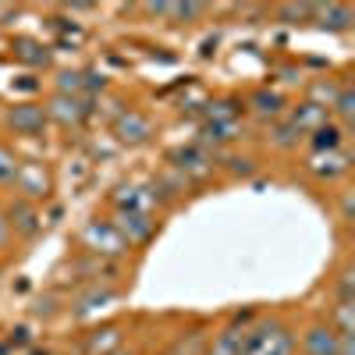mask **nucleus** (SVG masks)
I'll return each instance as SVG.
<instances>
[{
  "label": "nucleus",
  "instance_id": "423d86ee",
  "mask_svg": "<svg viewBox=\"0 0 355 355\" xmlns=\"http://www.w3.org/2000/svg\"><path fill=\"white\" fill-rule=\"evenodd\" d=\"M110 135L121 142V146H128V150H139V146H146V142L157 135V128H153V117L146 114V110L125 107V110L110 121Z\"/></svg>",
  "mask_w": 355,
  "mask_h": 355
},
{
  "label": "nucleus",
  "instance_id": "4468645a",
  "mask_svg": "<svg viewBox=\"0 0 355 355\" xmlns=\"http://www.w3.org/2000/svg\"><path fill=\"white\" fill-rule=\"evenodd\" d=\"M107 217L125 234V242L132 249H146L160 234V217H146V214H107Z\"/></svg>",
  "mask_w": 355,
  "mask_h": 355
},
{
  "label": "nucleus",
  "instance_id": "5701e85b",
  "mask_svg": "<svg viewBox=\"0 0 355 355\" xmlns=\"http://www.w3.org/2000/svg\"><path fill=\"white\" fill-rule=\"evenodd\" d=\"M121 345H125V334H121V327H117V323L93 331V334H89V338L82 341L85 355H110L114 348H121Z\"/></svg>",
  "mask_w": 355,
  "mask_h": 355
},
{
  "label": "nucleus",
  "instance_id": "aec40b11",
  "mask_svg": "<svg viewBox=\"0 0 355 355\" xmlns=\"http://www.w3.org/2000/svg\"><path fill=\"white\" fill-rule=\"evenodd\" d=\"M306 146H309V153H334V150H345V146H348V128H341L338 121H323L316 132L306 135Z\"/></svg>",
  "mask_w": 355,
  "mask_h": 355
},
{
  "label": "nucleus",
  "instance_id": "f03ea898",
  "mask_svg": "<svg viewBox=\"0 0 355 355\" xmlns=\"http://www.w3.org/2000/svg\"><path fill=\"white\" fill-rule=\"evenodd\" d=\"M245 355H299L295 331L281 316H252L245 327Z\"/></svg>",
  "mask_w": 355,
  "mask_h": 355
},
{
  "label": "nucleus",
  "instance_id": "cd10ccee",
  "mask_svg": "<svg viewBox=\"0 0 355 355\" xmlns=\"http://www.w3.org/2000/svg\"><path fill=\"white\" fill-rule=\"evenodd\" d=\"M217 171H224L227 178H252L256 174V160L252 157H239V153H220V160H217Z\"/></svg>",
  "mask_w": 355,
  "mask_h": 355
},
{
  "label": "nucleus",
  "instance_id": "f257e3e1",
  "mask_svg": "<svg viewBox=\"0 0 355 355\" xmlns=\"http://www.w3.org/2000/svg\"><path fill=\"white\" fill-rule=\"evenodd\" d=\"M75 242H78V252L96 256V259H117V263H125L132 256V245L125 242V234L114 227L110 217H89L78 227Z\"/></svg>",
  "mask_w": 355,
  "mask_h": 355
},
{
  "label": "nucleus",
  "instance_id": "ddd939ff",
  "mask_svg": "<svg viewBox=\"0 0 355 355\" xmlns=\"http://www.w3.org/2000/svg\"><path fill=\"white\" fill-rule=\"evenodd\" d=\"M252 316H256V313L234 316V320L224 323V327H217V331L210 334V341H206L202 355H245V327H249Z\"/></svg>",
  "mask_w": 355,
  "mask_h": 355
},
{
  "label": "nucleus",
  "instance_id": "39448f33",
  "mask_svg": "<svg viewBox=\"0 0 355 355\" xmlns=\"http://www.w3.org/2000/svg\"><path fill=\"white\" fill-rule=\"evenodd\" d=\"M11 192L18 199H28V202H46L50 192H53V174L46 164L40 160H21L18 171H15V182H11Z\"/></svg>",
  "mask_w": 355,
  "mask_h": 355
},
{
  "label": "nucleus",
  "instance_id": "393cba45",
  "mask_svg": "<svg viewBox=\"0 0 355 355\" xmlns=\"http://www.w3.org/2000/svg\"><path fill=\"white\" fill-rule=\"evenodd\" d=\"M266 142L274 146V150H281V153H291L295 146L302 142V135L291 128V121L288 117H281V121H274V125H266Z\"/></svg>",
  "mask_w": 355,
  "mask_h": 355
},
{
  "label": "nucleus",
  "instance_id": "72a5a7b5",
  "mask_svg": "<svg viewBox=\"0 0 355 355\" xmlns=\"http://www.w3.org/2000/svg\"><path fill=\"white\" fill-rule=\"evenodd\" d=\"M110 355H139V352H132V348H125V345H121V348H114Z\"/></svg>",
  "mask_w": 355,
  "mask_h": 355
},
{
  "label": "nucleus",
  "instance_id": "bb28decb",
  "mask_svg": "<svg viewBox=\"0 0 355 355\" xmlns=\"http://www.w3.org/2000/svg\"><path fill=\"white\" fill-rule=\"evenodd\" d=\"M323 320H327L341 338H345V334H355V302H334Z\"/></svg>",
  "mask_w": 355,
  "mask_h": 355
},
{
  "label": "nucleus",
  "instance_id": "dca6fc26",
  "mask_svg": "<svg viewBox=\"0 0 355 355\" xmlns=\"http://www.w3.org/2000/svg\"><path fill=\"white\" fill-rule=\"evenodd\" d=\"M117 295H121V288H114V284H85V288L75 295V302H71V316H75V320L93 316V313L107 309Z\"/></svg>",
  "mask_w": 355,
  "mask_h": 355
},
{
  "label": "nucleus",
  "instance_id": "2eb2a0df",
  "mask_svg": "<svg viewBox=\"0 0 355 355\" xmlns=\"http://www.w3.org/2000/svg\"><path fill=\"white\" fill-rule=\"evenodd\" d=\"M71 270L82 277V288L85 284H114L117 274L125 270V263H117V259H96V256L78 252V259L71 263Z\"/></svg>",
  "mask_w": 355,
  "mask_h": 355
},
{
  "label": "nucleus",
  "instance_id": "c756f323",
  "mask_svg": "<svg viewBox=\"0 0 355 355\" xmlns=\"http://www.w3.org/2000/svg\"><path fill=\"white\" fill-rule=\"evenodd\" d=\"M277 18H281L284 25H309L313 4H281V8H277Z\"/></svg>",
  "mask_w": 355,
  "mask_h": 355
},
{
  "label": "nucleus",
  "instance_id": "f3484780",
  "mask_svg": "<svg viewBox=\"0 0 355 355\" xmlns=\"http://www.w3.org/2000/svg\"><path fill=\"white\" fill-rule=\"evenodd\" d=\"M309 25L320 28V33H348L355 25V11L352 4H313Z\"/></svg>",
  "mask_w": 355,
  "mask_h": 355
},
{
  "label": "nucleus",
  "instance_id": "9b49d317",
  "mask_svg": "<svg viewBox=\"0 0 355 355\" xmlns=\"http://www.w3.org/2000/svg\"><path fill=\"white\" fill-rule=\"evenodd\" d=\"M306 174L320 185H338L352 174V153L348 150H334V153H309L306 160Z\"/></svg>",
  "mask_w": 355,
  "mask_h": 355
},
{
  "label": "nucleus",
  "instance_id": "4be33fe9",
  "mask_svg": "<svg viewBox=\"0 0 355 355\" xmlns=\"http://www.w3.org/2000/svg\"><path fill=\"white\" fill-rule=\"evenodd\" d=\"M327 114H331V121H338L341 128L352 132V125H355V85H352V78L338 82V93H334Z\"/></svg>",
  "mask_w": 355,
  "mask_h": 355
},
{
  "label": "nucleus",
  "instance_id": "b1692460",
  "mask_svg": "<svg viewBox=\"0 0 355 355\" xmlns=\"http://www.w3.org/2000/svg\"><path fill=\"white\" fill-rule=\"evenodd\" d=\"M11 53L18 57V61L33 64V68H46V64H50V50H46L40 40H28V36L11 40Z\"/></svg>",
  "mask_w": 355,
  "mask_h": 355
},
{
  "label": "nucleus",
  "instance_id": "6e6552de",
  "mask_svg": "<svg viewBox=\"0 0 355 355\" xmlns=\"http://www.w3.org/2000/svg\"><path fill=\"white\" fill-rule=\"evenodd\" d=\"M4 217H8V227H11V239H21V242H33L43 234V210L28 199H8L4 202Z\"/></svg>",
  "mask_w": 355,
  "mask_h": 355
},
{
  "label": "nucleus",
  "instance_id": "f704fd0d",
  "mask_svg": "<svg viewBox=\"0 0 355 355\" xmlns=\"http://www.w3.org/2000/svg\"><path fill=\"white\" fill-rule=\"evenodd\" d=\"M0 121H4V103H0Z\"/></svg>",
  "mask_w": 355,
  "mask_h": 355
},
{
  "label": "nucleus",
  "instance_id": "c85d7f7f",
  "mask_svg": "<svg viewBox=\"0 0 355 355\" xmlns=\"http://www.w3.org/2000/svg\"><path fill=\"white\" fill-rule=\"evenodd\" d=\"M18 164H21V160H18V153L11 150L8 142H0V189H11Z\"/></svg>",
  "mask_w": 355,
  "mask_h": 355
},
{
  "label": "nucleus",
  "instance_id": "7ed1b4c3",
  "mask_svg": "<svg viewBox=\"0 0 355 355\" xmlns=\"http://www.w3.org/2000/svg\"><path fill=\"white\" fill-rule=\"evenodd\" d=\"M107 206L110 214H146V217H160L164 210L153 178H128V182L114 185V192L107 196Z\"/></svg>",
  "mask_w": 355,
  "mask_h": 355
},
{
  "label": "nucleus",
  "instance_id": "a878e982",
  "mask_svg": "<svg viewBox=\"0 0 355 355\" xmlns=\"http://www.w3.org/2000/svg\"><path fill=\"white\" fill-rule=\"evenodd\" d=\"M331 299H334V302H355V263H352V259H345V263L338 266Z\"/></svg>",
  "mask_w": 355,
  "mask_h": 355
},
{
  "label": "nucleus",
  "instance_id": "1a4fd4ad",
  "mask_svg": "<svg viewBox=\"0 0 355 355\" xmlns=\"http://www.w3.org/2000/svg\"><path fill=\"white\" fill-rule=\"evenodd\" d=\"M338 348H341V334L327 320H309L295 334V352L299 355H338Z\"/></svg>",
  "mask_w": 355,
  "mask_h": 355
},
{
  "label": "nucleus",
  "instance_id": "412c9836",
  "mask_svg": "<svg viewBox=\"0 0 355 355\" xmlns=\"http://www.w3.org/2000/svg\"><path fill=\"white\" fill-rule=\"evenodd\" d=\"M142 11L150 18H160L164 25H192L196 18L206 15L202 4H146Z\"/></svg>",
  "mask_w": 355,
  "mask_h": 355
},
{
  "label": "nucleus",
  "instance_id": "9d476101",
  "mask_svg": "<svg viewBox=\"0 0 355 355\" xmlns=\"http://www.w3.org/2000/svg\"><path fill=\"white\" fill-rule=\"evenodd\" d=\"M93 100H85V96H64V93H53L43 110L53 125H61V128H82L89 121V114H93V107H89Z\"/></svg>",
  "mask_w": 355,
  "mask_h": 355
},
{
  "label": "nucleus",
  "instance_id": "0eeeda50",
  "mask_svg": "<svg viewBox=\"0 0 355 355\" xmlns=\"http://www.w3.org/2000/svg\"><path fill=\"white\" fill-rule=\"evenodd\" d=\"M4 125L11 135H21V139H40L43 132H46V125H50V117H46V110H43V103H36V100H21V103H15V107H4Z\"/></svg>",
  "mask_w": 355,
  "mask_h": 355
},
{
  "label": "nucleus",
  "instance_id": "6ab92c4d",
  "mask_svg": "<svg viewBox=\"0 0 355 355\" xmlns=\"http://www.w3.org/2000/svg\"><path fill=\"white\" fill-rule=\"evenodd\" d=\"M242 114H245L242 96H214L202 107V121L206 125H234V121H242Z\"/></svg>",
  "mask_w": 355,
  "mask_h": 355
},
{
  "label": "nucleus",
  "instance_id": "473e14b6",
  "mask_svg": "<svg viewBox=\"0 0 355 355\" xmlns=\"http://www.w3.org/2000/svg\"><path fill=\"white\" fill-rule=\"evenodd\" d=\"M53 306H57V302H53L50 295H46V299H40V302L33 306V316H53V313H57Z\"/></svg>",
  "mask_w": 355,
  "mask_h": 355
},
{
  "label": "nucleus",
  "instance_id": "7c9ffc66",
  "mask_svg": "<svg viewBox=\"0 0 355 355\" xmlns=\"http://www.w3.org/2000/svg\"><path fill=\"white\" fill-rule=\"evenodd\" d=\"M338 220H341V224H352V220H355V192H352L348 185L338 192Z\"/></svg>",
  "mask_w": 355,
  "mask_h": 355
},
{
  "label": "nucleus",
  "instance_id": "a211bd4d",
  "mask_svg": "<svg viewBox=\"0 0 355 355\" xmlns=\"http://www.w3.org/2000/svg\"><path fill=\"white\" fill-rule=\"evenodd\" d=\"M288 121H291V128L299 132L302 139L309 135V132H316L323 121H331V114H327V107H320V103H313V100H302V103H295V107H288Z\"/></svg>",
  "mask_w": 355,
  "mask_h": 355
},
{
  "label": "nucleus",
  "instance_id": "2f4dec72",
  "mask_svg": "<svg viewBox=\"0 0 355 355\" xmlns=\"http://www.w3.org/2000/svg\"><path fill=\"white\" fill-rule=\"evenodd\" d=\"M11 227H8V217H4V202H0V252H8L11 249Z\"/></svg>",
  "mask_w": 355,
  "mask_h": 355
},
{
  "label": "nucleus",
  "instance_id": "20e7f679",
  "mask_svg": "<svg viewBox=\"0 0 355 355\" xmlns=\"http://www.w3.org/2000/svg\"><path fill=\"white\" fill-rule=\"evenodd\" d=\"M217 160H220V153L206 150V146H199L196 139L167 150V167H174L189 185H199V182H206V178H214L217 174Z\"/></svg>",
  "mask_w": 355,
  "mask_h": 355
},
{
  "label": "nucleus",
  "instance_id": "f8f14e48",
  "mask_svg": "<svg viewBox=\"0 0 355 355\" xmlns=\"http://www.w3.org/2000/svg\"><path fill=\"white\" fill-rule=\"evenodd\" d=\"M242 103H245V110L256 117V121H263V125L281 121V117L288 114V107H291L288 96L281 93V89H274V85H256Z\"/></svg>",
  "mask_w": 355,
  "mask_h": 355
}]
</instances>
